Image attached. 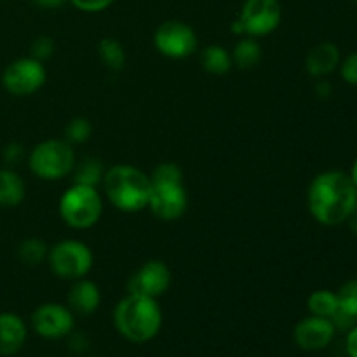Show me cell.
I'll return each instance as SVG.
<instances>
[{
  "mask_svg": "<svg viewBox=\"0 0 357 357\" xmlns=\"http://www.w3.org/2000/svg\"><path fill=\"white\" fill-rule=\"evenodd\" d=\"M356 204L357 188L345 171H323L310 181L307 190V208L319 225H344Z\"/></svg>",
  "mask_w": 357,
  "mask_h": 357,
  "instance_id": "cell-1",
  "label": "cell"
},
{
  "mask_svg": "<svg viewBox=\"0 0 357 357\" xmlns=\"http://www.w3.org/2000/svg\"><path fill=\"white\" fill-rule=\"evenodd\" d=\"M162 309L157 298L128 293L114 309V326L122 338L131 344H146L162 328Z\"/></svg>",
  "mask_w": 357,
  "mask_h": 357,
  "instance_id": "cell-2",
  "label": "cell"
},
{
  "mask_svg": "<svg viewBox=\"0 0 357 357\" xmlns=\"http://www.w3.org/2000/svg\"><path fill=\"white\" fill-rule=\"evenodd\" d=\"M105 195L110 204L122 213H139L149 208L152 194L150 174L131 164H114L105 171Z\"/></svg>",
  "mask_w": 357,
  "mask_h": 357,
  "instance_id": "cell-3",
  "label": "cell"
},
{
  "mask_svg": "<svg viewBox=\"0 0 357 357\" xmlns=\"http://www.w3.org/2000/svg\"><path fill=\"white\" fill-rule=\"evenodd\" d=\"M58 211L63 223L70 229L86 230L100 222L103 199L98 187L72 183L59 197Z\"/></svg>",
  "mask_w": 357,
  "mask_h": 357,
  "instance_id": "cell-4",
  "label": "cell"
},
{
  "mask_svg": "<svg viewBox=\"0 0 357 357\" xmlns=\"http://www.w3.org/2000/svg\"><path fill=\"white\" fill-rule=\"evenodd\" d=\"M28 167L44 181H58L72 174L77 162L75 150L65 138H51L37 143L28 153Z\"/></svg>",
  "mask_w": 357,
  "mask_h": 357,
  "instance_id": "cell-5",
  "label": "cell"
},
{
  "mask_svg": "<svg viewBox=\"0 0 357 357\" xmlns=\"http://www.w3.org/2000/svg\"><path fill=\"white\" fill-rule=\"evenodd\" d=\"M282 20L279 0H244L230 30L239 37L261 38L274 33Z\"/></svg>",
  "mask_w": 357,
  "mask_h": 357,
  "instance_id": "cell-6",
  "label": "cell"
},
{
  "mask_svg": "<svg viewBox=\"0 0 357 357\" xmlns=\"http://www.w3.org/2000/svg\"><path fill=\"white\" fill-rule=\"evenodd\" d=\"M47 265L56 278L73 282L89 274L94 255L84 241L63 239L49 248Z\"/></svg>",
  "mask_w": 357,
  "mask_h": 357,
  "instance_id": "cell-7",
  "label": "cell"
},
{
  "mask_svg": "<svg viewBox=\"0 0 357 357\" xmlns=\"http://www.w3.org/2000/svg\"><path fill=\"white\" fill-rule=\"evenodd\" d=\"M45 80H47V72H45L44 63L31 56L14 59L2 73L3 89L17 98L35 94L42 89Z\"/></svg>",
  "mask_w": 357,
  "mask_h": 357,
  "instance_id": "cell-8",
  "label": "cell"
},
{
  "mask_svg": "<svg viewBox=\"0 0 357 357\" xmlns=\"http://www.w3.org/2000/svg\"><path fill=\"white\" fill-rule=\"evenodd\" d=\"M153 45L164 58L185 59L197 51V33L185 21L167 20L157 26Z\"/></svg>",
  "mask_w": 357,
  "mask_h": 357,
  "instance_id": "cell-9",
  "label": "cell"
},
{
  "mask_svg": "<svg viewBox=\"0 0 357 357\" xmlns=\"http://www.w3.org/2000/svg\"><path fill=\"white\" fill-rule=\"evenodd\" d=\"M188 194L183 180H152L149 208L162 222H176L187 213Z\"/></svg>",
  "mask_w": 357,
  "mask_h": 357,
  "instance_id": "cell-10",
  "label": "cell"
},
{
  "mask_svg": "<svg viewBox=\"0 0 357 357\" xmlns=\"http://www.w3.org/2000/svg\"><path fill=\"white\" fill-rule=\"evenodd\" d=\"M31 330L44 340H61L75 328V314L68 305L58 302H45L31 314Z\"/></svg>",
  "mask_w": 357,
  "mask_h": 357,
  "instance_id": "cell-11",
  "label": "cell"
},
{
  "mask_svg": "<svg viewBox=\"0 0 357 357\" xmlns=\"http://www.w3.org/2000/svg\"><path fill=\"white\" fill-rule=\"evenodd\" d=\"M173 275L169 267L160 260H149L131 275L128 284V293L152 296L159 300L169 289Z\"/></svg>",
  "mask_w": 357,
  "mask_h": 357,
  "instance_id": "cell-12",
  "label": "cell"
},
{
  "mask_svg": "<svg viewBox=\"0 0 357 357\" xmlns=\"http://www.w3.org/2000/svg\"><path fill=\"white\" fill-rule=\"evenodd\" d=\"M337 328L326 317H317L309 314L300 319L293 328V340L298 349L307 352H317L326 349L333 342Z\"/></svg>",
  "mask_w": 357,
  "mask_h": 357,
  "instance_id": "cell-13",
  "label": "cell"
},
{
  "mask_svg": "<svg viewBox=\"0 0 357 357\" xmlns=\"http://www.w3.org/2000/svg\"><path fill=\"white\" fill-rule=\"evenodd\" d=\"M340 49L333 42H319L309 49L305 56V70L314 79H324L340 66Z\"/></svg>",
  "mask_w": 357,
  "mask_h": 357,
  "instance_id": "cell-14",
  "label": "cell"
},
{
  "mask_svg": "<svg viewBox=\"0 0 357 357\" xmlns=\"http://www.w3.org/2000/svg\"><path fill=\"white\" fill-rule=\"evenodd\" d=\"M66 305L70 307L73 314L91 316L101 305L100 286L91 279H77V281H73L68 296H66Z\"/></svg>",
  "mask_w": 357,
  "mask_h": 357,
  "instance_id": "cell-15",
  "label": "cell"
},
{
  "mask_svg": "<svg viewBox=\"0 0 357 357\" xmlns=\"http://www.w3.org/2000/svg\"><path fill=\"white\" fill-rule=\"evenodd\" d=\"M26 338L28 326L23 317L14 312H0V356L17 354Z\"/></svg>",
  "mask_w": 357,
  "mask_h": 357,
  "instance_id": "cell-16",
  "label": "cell"
},
{
  "mask_svg": "<svg viewBox=\"0 0 357 357\" xmlns=\"http://www.w3.org/2000/svg\"><path fill=\"white\" fill-rule=\"evenodd\" d=\"M26 197V185L13 167L0 169V208H17Z\"/></svg>",
  "mask_w": 357,
  "mask_h": 357,
  "instance_id": "cell-17",
  "label": "cell"
},
{
  "mask_svg": "<svg viewBox=\"0 0 357 357\" xmlns=\"http://www.w3.org/2000/svg\"><path fill=\"white\" fill-rule=\"evenodd\" d=\"M230 52H232L234 65L239 70L255 68V66L260 65L261 56H264L261 54V45L258 42V38L248 37V35L241 37Z\"/></svg>",
  "mask_w": 357,
  "mask_h": 357,
  "instance_id": "cell-18",
  "label": "cell"
},
{
  "mask_svg": "<svg viewBox=\"0 0 357 357\" xmlns=\"http://www.w3.org/2000/svg\"><path fill=\"white\" fill-rule=\"evenodd\" d=\"M201 66L211 75H225L232 70V52L218 44L208 45L201 52Z\"/></svg>",
  "mask_w": 357,
  "mask_h": 357,
  "instance_id": "cell-19",
  "label": "cell"
},
{
  "mask_svg": "<svg viewBox=\"0 0 357 357\" xmlns=\"http://www.w3.org/2000/svg\"><path fill=\"white\" fill-rule=\"evenodd\" d=\"M105 171H107V167L98 157H84V159L77 160L72 169L73 183L98 187L103 181Z\"/></svg>",
  "mask_w": 357,
  "mask_h": 357,
  "instance_id": "cell-20",
  "label": "cell"
},
{
  "mask_svg": "<svg viewBox=\"0 0 357 357\" xmlns=\"http://www.w3.org/2000/svg\"><path fill=\"white\" fill-rule=\"evenodd\" d=\"M49 244L40 237H26L17 244V260L26 267H38L47 261Z\"/></svg>",
  "mask_w": 357,
  "mask_h": 357,
  "instance_id": "cell-21",
  "label": "cell"
},
{
  "mask_svg": "<svg viewBox=\"0 0 357 357\" xmlns=\"http://www.w3.org/2000/svg\"><path fill=\"white\" fill-rule=\"evenodd\" d=\"M338 309H340V303H338L337 291H331V289H316L307 298V310L312 316L331 319L338 312Z\"/></svg>",
  "mask_w": 357,
  "mask_h": 357,
  "instance_id": "cell-22",
  "label": "cell"
},
{
  "mask_svg": "<svg viewBox=\"0 0 357 357\" xmlns=\"http://www.w3.org/2000/svg\"><path fill=\"white\" fill-rule=\"evenodd\" d=\"M98 54H100L101 63H103L108 70L119 72V70L124 68L126 49L117 38L114 37L101 38L100 44H98Z\"/></svg>",
  "mask_w": 357,
  "mask_h": 357,
  "instance_id": "cell-23",
  "label": "cell"
},
{
  "mask_svg": "<svg viewBox=\"0 0 357 357\" xmlns=\"http://www.w3.org/2000/svg\"><path fill=\"white\" fill-rule=\"evenodd\" d=\"M93 136V124L86 117H75L66 124L65 139L70 145H82Z\"/></svg>",
  "mask_w": 357,
  "mask_h": 357,
  "instance_id": "cell-24",
  "label": "cell"
},
{
  "mask_svg": "<svg viewBox=\"0 0 357 357\" xmlns=\"http://www.w3.org/2000/svg\"><path fill=\"white\" fill-rule=\"evenodd\" d=\"M340 310L357 319V279H349L337 291Z\"/></svg>",
  "mask_w": 357,
  "mask_h": 357,
  "instance_id": "cell-25",
  "label": "cell"
},
{
  "mask_svg": "<svg viewBox=\"0 0 357 357\" xmlns=\"http://www.w3.org/2000/svg\"><path fill=\"white\" fill-rule=\"evenodd\" d=\"M54 40H52L51 37H45V35H42V37H37L33 42H31V58L38 59V61L44 63L45 59L51 58L52 54H54Z\"/></svg>",
  "mask_w": 357,
  "mask_h": 357,
  "instance_id": "cell-26",
  "label": "cell"
},
{
  "mask_svg": "<svg viewBox=\"0 0 357 357\" xmlns=\"http://www.w3.org/2000/svg\"><path fill=\"white\" fill-rule=\"evenodd\" d=\"M338 72H340L342 80L345 84L357 87V51H352L351 54H347L342 59Z\"/></svg>",
  "mask_w": 357,
  "mask_h": 357,
  "instance_id": "cell-27",
  "label": "cell"
},
{
  "mask_svg": "<svg viewBox=\"0 0 357 357\" xmlns=\"http://www.w3.org/2000/svg\"><path fill=\"white\" fill-rule=\"evenodd\" d=\"M68 2L82 13H101L108 9L115 0H68Z\"/></svg>",
  "mask_w": 357,
  "mask_h": 357,
  "instance_id": "cell-28",
  "label": "cell"
},
{
  "mask_svg": "<svg viewBox=\"0 0 357 357\" xmlns=\"http://www.w3.org/2000/svg\"><path fill=\"white\" fill-rule=\"evenodd\" d=\"M2 157H3V160L7 162V166L10 167V166H16L17 162H21V160L26 157V152H24V146L21 145V143L10 142V143H7L6 149H3Z\"/></svg>",
  "mask_w": 357,
  "mask_h": 357,
  "instance_id": "cell-29",
  "label": "cell"
},
{
  "mask_svg": "<svg viewBox=\"0 0 357 357\" xmlns=\"http://www.w3.org/2000/svg\"><path fill=\"white\" fill-rule=\"evenodd\" d=\"M68 347L73 354H84V352L89 351V338L84 333H70L68 337Z\"/></svg>",
  "mask_w": 357,
  "mask_h": 357,
  "instance_id": "cell-30",
  "label": "cell"
},
{
  "mask_svg": "<svg viewBox=\"0 0 357 357\" xmlns=\"http://www.w3.org/2000/svg\"><path fill=\"white\" fill-rule=\"evenodd\" d=\"M345 352L349 357H357V324L345 335Z\"/></svg>",
  "mask_w": 357,
  "mask_h": 357,
  "instance_id": "cell-31",
  "label": "cell"
},
{
  "mask_svg": "<svg viewBox=\"0 0 357 357\" xmlns=\"http://www.w3.org/2000/svg\"><path fill=\"white\" fill-rule=\"evenodd\" d=\"M316 94H319L321 98H328L331 94V84L324 79H317L316 84Z\"/></svg>",
  "mask_w": 357,
  "mask_h": 357,
  "instance_id": "cell-32",
  "label": "cell"
},
{
  "mask_svg": "<svg viewBox=\"0 0 357 357\" xmlns=\"http://www.w3.org/2000/svg\"><path fill=\"white\" fill-rule=\"evenodd\" d=\"M35 2H37L38 6L45 7V9H58V7L65 6L68 0H35Z\"/></svg>",
  "mask_w": 357,
  "mask_h": 357,
  "instance_id": "cell-33",
  "label": "cell"
},
{
  "mask_svg": "<svg viewBox=\"0 0 357 357\" xmlns=\"http://www.w3.org/2000/svg\"><path fill=\"white\" fill-rule=\"evenodd\" d=\"M345 223H347V227L351 229V232L357 237V204L354 206V209L351 211V215H349L347 222Z\"/></svg>",
  "mask_w": 357,
  "mask_h": 357,
  "instance_id": "cell-34",
  "label": "cell"
},
{
  "mask_svg": "<svg viewBox=\"0 0 357 357\" xmlns=\"http://www.w3.org/2000/svg\"><path fill=\"white\" fill-rule=\"evenodd\" d=\"M349 176H351L352 183H354L356 188H357V157L354 159V162H352L351 171H349Z\"/></svg>",
  "mask_w": 357,
  "mask_h": 357,
  "instance_id": "cell-35",
  "label": "cell"
},
{
  "mask_svg": "<svg viewBox=\"0 0 357 357\" xmlns=\"http://www.w3.org/2000/svg\"><path fill=\"white\" fill-rule=\"evenodd\" d=\"M91 357H96V356H91Z\"/></svg>",
  "mask_w": 357,
  "mask_h": 357,
  "instance_id": "cell-36",
  "label": "cell"
}]
</instances>
